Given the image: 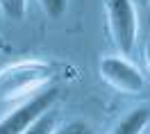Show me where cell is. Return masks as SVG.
Listing matches in <instances>:
<instances>
[{
    "label": "cell",
    "instance_id": "2",
    "mask_svg": "<svg viewBox=\"0 0 150 134\" xmlns=\"http://www.w3.org/2000/svg\"><path fill=\"white\" fill-rule=\"evenodd\" d=\"M107 20H109V32L114 37L116 48L127 57L137 46V34H139V20L137 9L132 0H107Z\"/></svg>",
    "mask_w": 150,
    "mask_h": 134
},
{
    "label": "cell",
    "instance_id": "1",
    "mask_svg": "<svg viewBox=\"0 0 150 134\" xmlns=\"http://www.w3.org/2000/svg\"><path fill=\"white\" fill-rule=\"evenodd\" d=\"M52 75V71L46 61L30 59V61H18L14 66H7L0 71V100H16L30 91L46 84Z\"/></svg>",
    "mask_w": 150,
    "mask_h": 134
},
{
    "label": "cell",
    "instance_id": "7",
    "mask_svg": "<svg viewBox=\"0 0 150 134\" xmlns=\"http://www.w3.org/2000/svg\"><path fill=\"white\" fill-rule=\"evenodd\" d=\"M52 127H55V118H52V114H41L34 121V123H30L25 130H23V134H52Z\"/></svg>",
    "mask_w": 150,
    "mask_h": 134
},
{
    "label": "cell",
    "instance_id": "10",
    "mask_svg": "<svg viewBox=\"0 0 150 134\" xmlns=\"http://www.w3.org/2000/svg\"><path fill=\"white\" fill-rule=\"evenodd\" d=\"M146 64H148V68H150V43L146 46Z\"/></svg>",
    "mask_w": 150,
    "mask_h": 134
},
{
    "label": "cell",
    "instance_id": "8",
    "mask_svg": "<svg viewBox=\"0 0 150 134\" xmlns=\"http://www.w3.org/2000/svg\"><path fill=\"white\" fill-rule=\"evenodd\" d=\"M39 2H41L43 11L48 16H52V18H59L66 9V0H39Z\"/></svg>",
    "mask_w": 150,
    "mask_h": 134
},
{
    "label": "cell",
    "instance_id": "9",
    "mask_svg": "<svg viewBox=\"0 0 150 134\" xmlns=\"http://www.w3.org/2000/svg\"><path fill=\"white\" fill-rule=\"evenodd\" d=\"M52 134H93V130H91L86 123L75 121V123H68V125H64V127H59V130L52 132Z\"/></svg>",
    "mask_w": 150,
    "mask_h": 134
},
{
    "label": "cell",
    "instance_id": "5",
    "mask_svg": "<svg viewBox=\"0 0 150 134\" xmlns=\"http://www.w3.org/2000/svg\"><path fill=\"white\" fill-rule=\"evenodd\" d=\"M148 121H150V109L139 107V109H134V111H130L125 116L121 123L114 127L112 134H143Z\"/></svg>",
    "mask_w": 150,
    "mask_h": 134
},
{
    "label": "cell",
    "instance_id": "3",
    "mask_svg": "<svg viewBox=\"0 0 150 134\" xmlns=\"http://www.w3.org/2000/svg\"><path fill=\"white\" fill-rule=\"evenodd\" d=\"M57 100V86H48L46 91H39L28 102H23L18 109H14L9 116L0 121V134H23L30 123H34L41 114H46L50 105Z\"/></svg>",
    "mask_w": 150,
    "mask_h": 134
},
{
    "label": "cell",
    "instance_id": "4",
    "mask_svg": "<svg viewBox=\"0 0 150 134\" xmlns=\"http://www.w3.org/2000/svg\"><path fill=\"white\" fill-rule=\"evenodd\" d=\"M100 75L107 84H112L116 91L134 96L143 89V75L137 66H132L123 57H105L100 61Z\"/></svg>",
    "mask_w": 150,
    "mask_h": 134
},
{
    "label": "cell",
    "instance_id": "6",
    "mask_svg": "<svg viewBox=\"0 0 150 134\" xmlns=\"http://www.w3.org/2000/svg\"><path fill=\"white\" fill-rule=\"evenodd\" d=\"M28 9V0H0V11L11 20H21Z\"/></svg>",
    "mask_w": 150,
    "mask_h": 134
}]
</instances>
